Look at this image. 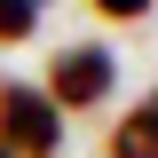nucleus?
Instances as JSON below:
<instances>
[{
	"label": "nucleus",
	"instance_id": "f257e3e1",
	"mask_svg": "<svg viewBox=\"0 0 158 158\" xmlns=\"http://www.w3.org/2000/svg\"><path fill=\"white\" fill-rule=\"evenodd\" d=\"M63 150V111L40 87L8 79L0 87V158H56Z\"/></svg>",
	"mask_w": 158,
	"mask_h": 158
},
{
	"label": "nucleus",
	"instance_id": "f03ea898",
	"mask_svg": "<svg viewBox=\"0 0 158 158\" xmlns=\"http://www.w3.org/2000/svg\"><path fill=\"white\" fill-rule=\"evenodd\" d=\"M111 79H118L111 48H63V56L48 63V87H40V95L56 103V111H95V103L111 95Z\"/></svg>",
	"mask_w": 158,
	"mask_h": 158
},
{
	"label": "nucleus",
	"instance_id": "7ed1b4c3",
	"mask_svg": "<svg viewBox=\"0 0 158 158\" xmlns=\"http://www.w3.org/2000/svg\"><path fill=\"white\" fill-rule=\"evenodd\" d=\"M111 158H158V95H142L135 111L111 127Z\"/></svg>",
	"mask_w": 158,
	"mask_h": 158
},
{
	"label": "nucleus",
	"instance_id": "20e7f679",
	"mask_svg": "<svg viewBox=\"0 0 158 158\" xmlns=\"http://www.w3.org/2000/svg\"><path fill=\"white\" fill-rule=\"evenodd\" d=\"M32 32H40L32 0H0V48H16V40H32Z\"/></svg>",
	"mask_w": 158,
	"mask_h": 158
},
{
	"label": "nucleus",
	"instance_id": "39448f33",
	"mask_svg": "<svg viewBox=\"0 0 158 158\" xmlns=\"http://www.w3.org/2000/svg\"><path fill=\"white\" fill-rule=\"evenodd\" d=\"M95 16L103 24H135V16H150V0H95Z\"/></svg>",
	"mask_w": 158,
	"mask_h": 158
}]
</instances>
